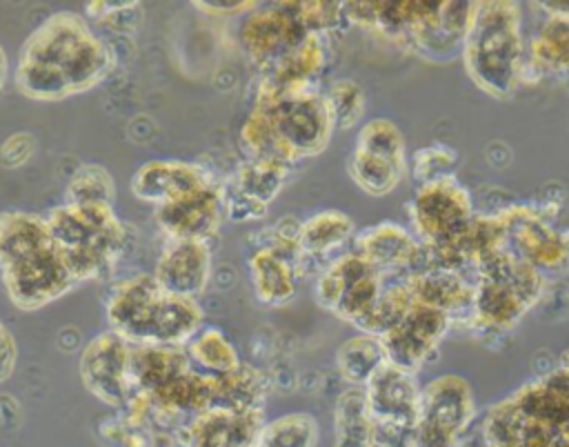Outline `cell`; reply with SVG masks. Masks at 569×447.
Listing matches in <instances>:
<instances>
[{
    "label": "cell",
    "mask_w": 569,
    "mask_h": 447,
    "mask_svg": "<svg viewBox=\"0 0 569 447\" xmlns=\"http://www.w3.org/2000/svg\"><path fill=\"white\" fill-rule=\"evenodd\" d=\"M116 182L102 165H82L67 182V202L71 205H113Z\"/></svg>",
    "instance_id": "cell-39"
},
{
    "label": "cell",
    "mask_w": 569,
    "mask_h": 447,
    "mask_svg": "<svg viewBox=\"0 0 569 447\" xmlns=\"http://www.w3.org/2000/svg\"><path fill=\"white\" fill-rule=\"evenodd\" d=\"M287 7L296 13L302 27L309 33L329 36L345 20L342 2H325V0H305V2H287Z\"/></svg>",
    "instance_id": "cell-42"
},
{
    "label": "cell",
    "mask_w": 569,
    "mask_h": 447,
    "mask_svg": "<svg viewBox=\"0 0 569 447\" xmlns=\"http://www.w3.org/2000/svg\"><path fill=\"white\" fill-rule=\"evenodd\" d=\"M262 425V409L233 411L211 407L180 431V443L182 447H253Z\"/></svg>",
    "instance_id": "cell-24"
},
{
    "label": "cell",
    "mask_w": 569,
    "mask_h": 447,
    "mask_svg": "<svg viewBox=\"0 0 569 447\" xmlns=\"http://www.w3.org/2000/svg\"><path fill=\"white\" fill-rule=\"evenodd\" d=\"M113 64V51L80 13L56 11L22 42L13 82L29 100L58 102L100 85Z\"/></svg>",
    "instance_id": "cell-1"
},
{
    "label": "cell",
    "mask_w": 569,
    "mask_h": 447,
    "mask_svg": "<svg viewBox=\"0 0 569 447\" xmlns=\"http://www.w3.org/2000/svg\"><path fill=\"white\" fill-rule=\"evenodd\" d=\"M51 242L53 238L44 216L20 209L0 213V269Z\"/></svg>",
    "instance_id": "cell-31"
},
{
    "label": "cell",
    "mask_w": 569,
    "mask_h": 447,
    "mask_svg": "<svg viewBox=\"0 0 569 447\" xmlns=\"http://www.w3.org/2000/svg\"><path fill=\"white\" fill-rule=\"evenodd\" d=\"M307 36L309 31L287 7V2H278L251 11L240 24L238 40L251 62L264 71L296 49Z\"/></svg>",
    "instance_id": "cell-17"
},
{
    "label": "cell",
    "mask_w": 569,
    "mask_h": 447,
    "mask_svg": "<svg viewBox=\"0 0 569 447\" xmlns=\"http://www.w3.org/2000/svg\"><path fill=\"white\" fill-rule=\"evenodd\" d=\"M189 369H191V362L184 347H176V345H133L131 347V378L138 394H153Z\"/></svg>",
    "instance_id": "cell-29"
},
{
    "label": "cell",
    "mask_w": 569,
    "mask_h": 447,
    "mask_svg": "<svg viewBox=\"0 0 569 447\" xmlns=\"http://www.w3.org/2000/svg\"><path fill=\"white\" fill-rule=\"evenodd\" d=\"M351 180L369 196L391 193L407 173L409 156L405 136L389 118L367 120L358 129L349 158Z\"/></svg>",
    "instance_id": "cell-7"
},
{
    "label": "cell",
    "mask_w": 569,
    "mask_h": 447,
    "mask_svg": "<svg viewBox=\"0 0 569 447\" xmlns=\"http://www.w3.org/2000/svg\"><path fill=\"white\" fill-rule=\"evenodd\" d=\"M184 351L189 356L191 367L209 378L231 374L233 369H238L242 365L231 340L216 327H202L184 345Z\"/></svg>",
    "instance_id": "cell-34"
},
{
    "label": "cell",
    "mask_w": 569,
    "mask_h": 447,
    "mask_svg": "<svg viewBox=\"0 0 569 447\" xmlns=\"http://www.w3.org/2000/svg\"><path fill=\"white\" fill-rule=\"evenodd\" d=\"M353 236H356L353 220L338 209H322L309 216L298 227V245L305 258L329 256L342 249L347 242H353Z\"/></svg>",
    "instance_id": "cell-33"
},
{
    "label": "cell",
    "mask_w": 569,
    "mask_h": 447,
    "mask_svg": "<svg viewBox=\"0 0 569 447\" xmlns=\"http://www.w3.org/2000/svg\"><path fill=\"white\" fill-rule=\"evenodd\" d=\"M51 238L78 282L104 278L127 247L113 205H58L47 213Z\"/></svg>",
    "instance_id": "cell-5"
},
{
    "label": "cell",
    "mask_w": 569,
    "mask_h": 447,
    "mask_svg": "<svg viewBox=\"0 0 569 447\" xmlns=\"http://www.w3.org/2000/svg\"><path fill=\"white\" fill-rule=\"evenodd\" d=\"M153 218L169 240H207L227 218V191L213 176L198 189L158 205Z\"/></svg>",
    "instance_id": "cell-15"
},
{
    "label": "cell",
    "mask_w": 569,
    "mask_h": 447,
    "mask_svg": "<svg viewBox=\"0 0 569 447\" xmlns=\"http://www.w3.org/2000/svg\"><path fill=\"white\" fill-rule=\"evenodd\" d=\"M33 151H36V138L27 131H16L0 145V162L9 169H16L29 162Z\"/></svg>",
    "instance_id": "cell-43"
},
{
    "label": "cell",
    "mask_w": 569,
    "mask_h": 447,
    "mask_svg": "<svg viewBox=\"0 0 569 447\" xmlns=\"http://www.w3.org/2000/svg\"><path fill=\"white\" fill-rule=\"evenodd\" d=\"M371 418L369 447H385L409 438L418 420L420 385L413 374L385 362L362 387Z\"/></svg>",
    "instance_id": "cell-8"
},
{
    "label": "cell",
    "mask_w": 569,
    "mask_h": 447,
    "mask_svg": "<svg viewBox=\"0 0 569 447\" xmlns=\"http://www.w3.org/2000/svg\"><path fill=\"white\" fill-rule=\"evenodd\" d=\"M325 100L329 105L336 129H351L365 116L367 98L362 87L356 80H349V78L333 80L325 91Z\"/></svg>",
    "instance_id": "cell-40"
},
{
    "label": "cell",
    "mask_w": 569,
    "mask_h": 447,
    "mask_svg": "<svg viewBox=\"0 0 569 447\" xmlns=\"http://www.w3.org/2000/svg\"><path fill=\"white\" fill-rule=\"evenodd\" d=\"M476 294L467 327L480 334H507L542 298L547 276L509 247L473 271Z\"/></svg>",
    "instance_id": "cell-6"
},
{
    "label": "cell",
    "mask_w": 569,
    "mask_h": 447,
    "mask_svg": "<svg viewBox=\"0 0 569 447\" xmlns=\"http://www.w3.org/2000/svg\"><path fill=\"white\" fill-rule=\"evenodd\" d=\"M131 347L127 338L109 329L89 340L78 362L82 385L116 409H127L138 394L131 378Z\"/></svg>",
    "instance_id": "cell-13"
},
{
    "label": "cell",
    "mask_w": 569,
    "mask_h": 447,
    "mask_svg": "<svg viewBox=\"0 0 569 447\" xmlns=\"http://www.w3.org/2000/svg\"><path fill=\"white\" fill-rule=\"evenodd\" d=\"M469 80L491 98H509L525 82L522 7L511 0H482L462 44Z\"/></svg>",
    "instance_id": "cell-4"
},
{
    "label": "cell",
    "mask_w": 569,
    "mask_h": 447,
    "mask_svg": "<svg viewBox=\"0 0 569 447\" xmlns=\"http://www.w3.org/2000/svg\"><path fill=\"white\" fill-rule=\"evenodd\" d=\"M476 418V398L469 380L458 374H440L420 385L418 420L465 438Z\"/></svg>",
    "instance_id": "cell-20"
},
{
    "label": "cell",
    "mask_w": 569,
    "mask_h": 447,
    "mask_svg": "<svg viewBox=\"0 0 569 447\" xmlns=\"http://www.w3.org/2000/svg\"><path fill=\"white\" fill-rule=\"evenodd\" d=\"M411 305H413V296L405 278L385 280L373 309L362 318V322L356 329L380 338L385 331H389L396 322L402 320V316L411 309Z\"/></svg>",
    "instance_id": "cell-38"
},
{
    "label": "cell",
    "mask_w": 569,
    "mask_h": 447,
    "mask_svg": "<svg viewBox=\"0 0 569 447\" xmlns=\"http://www.w3.org/2000/svg\"><path fill=\"white\" fill-rule=\"evenodd\" d=\"M405 280L416 302L445 311L453 325L460 320L465 325L469 322L476 294V282L471 274L425 265L418 271L409 274Z\"/></svg>",
    "instance_id": "cell-23"
},
{
    "label": "cell",
    "mask_w": 569,
    "mask_h": 447,
    "mask_svg": "<svg viewBox=\"0 0 569 447\" xmlns=\"http://www.w3.org/2000/svg\"><path fill=\"white\" fill-rule=\"evenodd\" d=\"M291 165L276 160L247 158L233 173L227 191V218L247 222L262 218L267 207L282 191Z\"/></svg>",
    "instance_id": "cell-19"
},
{
    "label": "cell",
    "mask_w": 569,
    "mask_h": 447,
    "mask_svg": "<svg viewBox=\"0 0 569 447\" xmlns=\"http://www.w3.org/2000/svg\"><path fill=\"white\" fill-rule=\"evenodd\" d=\"M413 236L425 249L436 247L462 231L476 216L469 189L458 176H445L416 187L407 202Z\"/></svg>",
    "instance_id": "cell-9"
},
{
    "label": "cell",
    "mask_w": 569,
    "mask_h": 447,
    "mask_svg": "<svg viewBox=\"0 0 569 447\" xmlns=\"http://www.w3.org/2000/svg\"><path fill=\"white\" fill-rule=\"evenodd\" d=\"M547 13L525 40V80L527 76L569 73V2L538 4Z\"/></svg>",
    "instance_id": "cell-21"
},
{
    "label": "cell",
    "mask_w": 569,
    "mask_h": 447,
    "mask_svg": "<svg viewBox=\"0 0 569 447\" xmlns=\"http://www.w3.org/2000/svg\"><path fill=\"white\" fill-rule=\"evenodd\" d=\"M385 362L387 356L380 338L362 331L347 338L336 351L338 371L353 387H365Z\"/></svg>",
    "instance_id": "cell-35"
},
{
    "label": "cell",
    "mask_w": 569,
    "mask_h": 447,
    "mask_svg": "<svg viewBox=\"0 0 569 447\" xmlns=\"http://www.w3.org/2000/svg\"><path fill=\"white\" fill-rule=\"evenodd\" d=\"M251 282L256 298L264 305H284L298 289L300 267L269 245H260L251 260Z\"/></svg>",
    "instance_id": "cell-30"
},
{
    "label": "cell",
    "mask_w": 569,
    "mask_h": 447,
    "mask_svg": "<svg viewBox=\"0 0 569 447\" xmlns=\"http://www.w3.org/2000/svg\"><path fill=\"white\" fill-rule=\"evenodd\" d=\"M551 447H569V425H565L556 431Z\"/></svg>",
    "instance_id": "cell-47"
},
{
    "label": "cell",
    "mask_w": 569,
    "mask_h": 447,
    "mask_svg": "<svg viewBox=\"0 0 569 447\" xmlns=\"http://www.w3.org/2000/svg\"><path fill=\"white\" fill-rule=\"evenodd\" d=\"M451 327L453 322L445 311L413 300L402 320L380 336L387 362L416 376L438 351Z\"/></svg>",
    "instance_id": "cell-14"
},
{
    "label": "cell",
    "mask_w": 569,
    "mask_h": 447,
    "mask_svg": "<svg viewBox=\"0 0 569 447\" xmlns=\"http://www.w3.org/2000/svg\"><path fill=\"white\" fill-rule=\"evenodd\" d=\"M327 64V36L309 33L296 49L273 62L269 69L260 71L258 89L282 91L316 87V80Z\"/></svg>",
    "instance_id": "cell-27"
},
{
    "label": "cell",
    "mask_w": 569,
    "mask_h": 447,
    "mask_svg": "<svg viewBox=\"0 0 569 447\" xmlns=\"http://www.w3.org/2000/svg\"><path fill=\"white\" fill-rule=\"evenodd\" d=\"M107 320L131 345L184 347L202 329L204 314L198 300L162 291L153 274H136L113 285Z\"/></svg>",
    "instance_id": "cell-3"
},
{
    "label": "cell",
    "mask_w": 569,
    "mask_h": 447,
    "mask_svg": "<svg viewBox=\"0 0 569 447\" xmlns=\"http://www.w3.org/2000/svg\"><path fill=\"white\" fill-rule=\"evenodd\" d=\"M211 178L213 173L196 162L149 160L136 169L131 178V191L136 198L158 207L198 189Z\"/></svg>",
    "instance_id": "cell-25"
},
{
    "label": "cell",
    "mask_w": 569,
    "mask_h": 447,
    "mask_svg": "<svg viewBox=\"0 0 569 447\" xmlns=\"http://www.w3.org/2000/svg\"><path fill=\"white\" fill-rule=\"evenodd\" d=\"M351 251H356L385 280L407 278L427 265L425 245L411 229L391 220H382L358 231L353 236Z\"/></svg>",
    "instance_id": "cell-16"
},
{
    "label": "cell",
    "mask_w": 569,
    "mask_h": 447,
    "mask_svg": "<svg viewBox=\"0 0 569 447\" xmlns=\"http://www.w3.org/2000/svg\"><path fill=\"white\" fill-rule=\"evenodd\" d=\"M382 285L385 278L349 249L329 260L318 274L316 298L327 311L358 327L373 309Z\"/></svg>",
    "instance_id": "cell-10"
},
{
    "label": "cell",
    "mask_w": 569,
    "mask_h": 447,
    "mask_svg": "<svg viewBox=\"0 0 569 447\" xmlns=\"http://www.w3.org/2000/svg\"><path fill=\"white\" fill-rule=\"evenodd\" d=\"M336 125L318 87L256 89V100L240 127V145L249 158L293 165L322 153Z\"/></svg>",
    "instance_id": "cell-2"
},
{
    "label": "cell",
    "mask_w": 569,
    "mask_h": 447,
    "mask_svg": "<svg viewBox=\"0 0 569 447\" xmlns=\"http://www.w3.org/2000/svg\"><path fill=\"white\" fill-rule=\"evenodd\" d=\"M458 167V153L440 142L420 147L411 156V176L418 185L438 180L445 176H456Z\"/></svg>",
    "instance_id": "cell-41"
},
{
    "label": "cell",
    "mask_w": 569,
    "mask_h": 447,
    "mask_svg": "<svg viewBox=\"0 0 569 447\" xmlns=\"http://www.w3.org/2000/svg\"><path fill=\"white\" fill-rule=\"evenodd\" d=\"M318 423L307 411L282 414L273 420H264L253 447H316Z\"/></svg>",
    "instance_id": "cell-37"
},
{
    "label": "cell",
    "mask_w": 569,
    "mask_h": 447,
    "mask_svg": "<svg viewBox=\"0 0 569 447\" xmlns=\"http://www.w3.org/2000/svg\"><path fill=\"white\" fill-rule=\"evenodd\" d=\"M196 9L200 11H207L211 16H236V13H251L256 11L260 4L253 2V0H233V2H213V0H207V2H193Z\"/></svg>",
    "instance_id": "cell-44"
},
{
    "label": "cell",
    "mask_w": 569,
    "mask_h": 447,
    "mask_svg": "<svg viewBox=\"0 0 569 447\" xmlns=\"http://www.w3.org/2000/svg\"><path fill=\"white\" fill-rule=\"evenodd\" d=\"M0 274L9 300L22 311L40 309L78 285L56 242L2 267Z\"/></svg>",
    "instance_id": "cell-11"
},
{
    "label": "cell",
    "mask_w": 569,
    "mask_h": 447,
    "mask_svg": "<svg viewBox=\"0 0 569 447\" xmlns=\"http://www.w3.org/2000/svg\"><path fill=\"white\" fill-rule=\"evenodd\" d=\"M509 396L527 416L553 431L569 425V380L556 367L527 380Z\"/></svg>",
    "instance_id": "cell-28"
},
{
    "label": "cell",
    "mask_w": 569,
    "mask_h": 447,
    "mask_svg": "<svg viewBox=\"0 0 569 447\" xmlns=\"http://www.w3.org/2000/svg\"><path fill=\"white\" fill-rule=\"evenodd\" d=\"M498 216L507 229V247L516 256L545 276L569 267V227H556L531 205H509L498 209Z\"/></svg>",
    "instance_id": "cell-12"
},
{
    "label": "cell",
    "mask_w": 569,
    "mask_h": 447,
    "mask_svg": "<svg viewBox=\"0 0 569 447\" xmlns=\"http://www.w3.org/2000/svg\"><path fill=\"white\" fill-rule=\"evenodd\" d=\"M476 2H427L409 36V49L431 62L462 56Z\"/></svg>",
    "instance_id": "cell-18"
},
{
    "label": "cell",
    "mask_w": 569,
    "mask_h": 447,
    "mask_svg": "<svg viewBox=\"0 0 569 447\" xmlns=\"http://www.w3.org/2000/svg\"><path fill=\"white\" fill-rule=\"evenodd\" d=\"M269 389V378L260 369L242 362L231 374L213 378L211 407L233 411L262 409Z\"/></svg>",
    "instance_id": "cell-32"
},
{
    "label": "cell",
    "mask_w": 569,
    "mask_h": 447,
    "mask_svg": "<svg viewBox=\"0 0 569 447\" xmlns=\"http://www.w3.org/2000/svg\"><path fill=\"white\" fill-rule=\"evenodd\" d=\"M487 447H551L556 431L527 416L511 396L493 403L480 425Z\"/></svg>",
    "instance_id": "cell-26"
},
{
    "label": "cell",
    "mask_w": 569,
    "mask_h": 447,
    "mask_svg": "<svg viewBox=\"0 0 569 447\" xmlns=\"http://www.w3.org/2000/svg\"><path fill=\"white\" fill-rule=\"evenodd\" d=\"M333 420H336L333 447H369L371 418L367 411L362 387H349L338 396Z\"/></svg>",
    "instance_id": "cell-36"
},
{
    "label": "cell",
    "mask_w": 569,
    "mask_h": 447,
    "mask_svg": "<svg viewBox=\"0 0 569 447\" xmlns=\"http://www.w3.org/2000/svg\"><path fill=\"white\" fill-rule=\"evenodd\" d=\"M211 276V251L207 240H169L156 262L153 278L162 291L198 298Z\"/></svg>",
    "instance_id": "cell-22"
},
{
    "label": "cell",
    "mask_w": 569,
    "mask_h": 447,
    "mask_svg": "<svg viewBox=\"0 0 569 447\" xmlns=\"http://www.w3.org/2000/svg\"><path fill=\"white\" fill-rule=\"evenodd\" d=\"M7 73H9V60H7V53H4V49L0 44V91L7 85Z\"/></svg>",
    "instance_id": "cell-48"
},
{
    "label": "cell",
    "mask_w": 569,
    "mask_h": 447,
    "mask_svg": "<svg viewBox=\"0 0 569 447\" xmlns=\"http://www.w3.org/2000/svg\"><path fill=\"white\" fill-rule=\"evenodd\" d=\"M556 369L569 380V347L567 349H562L560 351V356H558V362H556Z\"/></svg>",
    "instance_id": "cell-46"
},
{
    "label": "cell",
    "mask_w": 569,
    "mask_h": 447,
    "mask_svg": "<svg viewBox=\"0 0 569 447\" xmlns=\"http://www.w3.org/2000/svg\"><path fill=\"white\" fill-rule=\"evenodd\" d=\"M16 358H18L16 340H13L11 331H9V327L0 320V383L7 380L13 374Z\"/></svg>",
    "instance_id": "cell-45"
}]
</instances>
